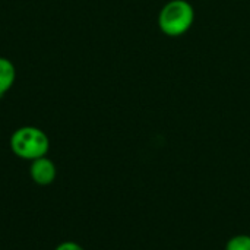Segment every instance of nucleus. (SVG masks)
Here are the masks:
<instances>
[{
  "instance_id": "nucleus-1",
  "label": "nucleus",
  "mask_w": 250,
  "mask_h": 250,
  "mask_svg": "<svg viewBox=\"0 0 250 250\" xmlns=\"http://www.w3.org/2000/svg\"><path fill=\"white\" fill-rule=\"evenodd\" d=\"M12 152L26 161L45 157L50 149V139L47 133L35 126H22L10 136Z\"/></svg>"
},
{
  "instance_id": "nucleus-2",
  "label": "nucleus",
  "mask_w": 250,
  "mask_h": 250,
  "mask_svg": "<svg viewBox=\"0 0 250 250\" xmlns=\"http://www.w3.org/2000/svg\"><path fill=\"white\" fill-rule=\"evenodd\" d=\"M195 21V9L188 0H171L158 15L160 29L168 37H180L190 29Z\"/></svg>"
},
{
  "instance_id": "nucleus-3",
  "label": "nucleus",
  "mask_w": 250,
  "mask_h": 250,
  "mask_svg": "<svg viewBox=\"0 0 250 250\" xmlns=\"http://www.w3.org/2000/svg\"><path fill=\"white\" fill-rule=\"evenodd\" d=\"M31 180L38 186H50L57 177V167L47 155L31 161L29 166Z\"/></svg>"
},
{
  "instance_id": "nucleus-4",
  "label": "nucleus",
  "mask_w": 250,
  "mask_h": 250,
  "mask_svg": "<svg viewBox=\"0 0 250 250\" xmlns=\"http://www.w3.org/2000/svg\"><path fill=\"white\" fill-rule=\"evenodd\" d=\"M15 78L16 70L13 63L6 57H0V97H3L13 86Z\"/></svg>"
},
{
  "instance_id": "nucleus-5",
  "label": "nucleus",
  "mask_w": 250,
  "mask_h": 250,
  "mask_svg": "<svg viewBox=\"0 0 250 250\" xmlns=\"http://www.w3.org/2000/svg\"><path fill=\"white\" fill-rule=\"evenodd\" d=\"M226 250H250V236H236L229 243Z\"/></svg>"
},
{
  "instance_id": "nucleus-6",
  "label": "nucleus",
  "mask_w": 250,
  "mask_h": 250,
  "mask_svg": "<svg viewBox=\"0 0 250 250\" xmlns=\"http://www.w3.org/2000/svg\"><path fill=\"white\" fill-rule=\"evenodd\" d=\"M54 250H85L79 243L67 240V242H62L60 245H57V248Z\"/></svg>"
}]
</instances>
